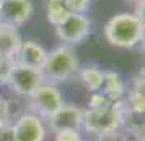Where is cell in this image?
Listing matches in <instances>:
<instances>
[{"label": "cell", "instance_id": "6da1fadb", "mask_svg": "<svg viewBox=\"0 0 145 141\" xmlns=\"http://www.w3.org/2000/svg\"><path fill=\"white\" fill-rule=\"evenodd\" d=\"M105 36L112 46L134 48L144 40V20L129 12L118 13L105 25Z\"/></svg>", "mask_w": 145, "mask_h": 141}, {"label": "cell", "instance_id": "7a4b0ae2", "mask_svg": "<svg viewBox=\"0 0 145 141\" xmlns=\"http://www.w3.org/2000/svg\"><path fill=\"white\" fill-rule=\"evenodd\" d=\"M78 69L80 62L73 48L62 44L47 53V58L41 67V74L44 81H49L51 84H59L69 81L75 72H78Z\"/></svg>", "mask_w": 145, "mask_h": 141}, {"label": "cell", "instance_id": "3957f363", "mask_svg": "<svg viewBox=\"0 0 145 141\" xmlns=\"http://www.w3.org/2000/svg\"><path fill=\"white\" fill-rule=\"evenodd\" d=\"M124 108H125V100L119 102L108 110H101V112H95V110L86 108V110H83L82 128L86 133H93L96 136L112 131V130H118V128H121Z\"/></svg>", "mask_w": 145, "mask_h": 141}, {"label": "cell", "instance_id": "277c9868", "mask_svg": "<svg viewBox=\"0 0 145 141\" xmlns=\"http://www.w3.org/2000/svg\"><path fill=\"white\" fill-rule=\"evenodd\" d=\"M90 31H91V20L83 13H70L59 26H56L59 40L70 48L83 43Z\"/></svg>", "mask_w": 145, "mask_h": 141}, {"label": "cell", "instance_id": "5b68a950", "mask_svg": "<svg viewBox=\"0 0 145 141\" xmlns=\"http://www.w3.org/2000/svg\"><path fill=\"white\" fill-rule=\"evenodd\" d=\"M29 103L31 108L38 113V117L51 118L64 105V100L60 90L54 84H42L29 95Z\"/></svg>", "mask_w": 145, "mask_h": 141}, {"label": "cell", "instance_id": "8992f818", "mask_svg": "<svg viewBox=\"0 0 145 141\" xmlns=\"http://www.w3.org/2000/svg\"><path fill=\"white\" fill-rule=\"evenodd\" d=\"M7 84L18 95H21V97H29L39 85L44 84V79H42L41 71L33 69V67L21 66L18 62H15L13 67H12V71H10Z\"/></svg>", "mask_w": 145, "mask_h": 141}, {"label": "cell", "instance_id": "52a82bcc", "mask_svg": "<svg viewBox=\"0 0 145 141\" xmlns=\"http://www.w3.org/2000/svg\"><path fill=\"white\" fill-rule=\"evenodd\" d=\"M13 140L15 141H44L46 128L41 117L34 113L20 115L13 125Z\"/></svg>", "mask_w": 145, "mask_h": 141}, {"label": "cell", "instance_id": "ba28073f", "mask_svg": "<svg viewBox=\"0 0 145 141\" xmlns=\"http://www.w3.org/2000/svg\"><path fill=\"white\" fill-rule=\"evenodd\" d=\"M33 15L31 0H2L0 7V23H7L12 26L25 25Z\"/></svg>", "mask_w": 145, "mask_h": 141}, {"label": "cell", "instance_id": "9c48e42d", "mask_svg": "<svg viewBox=\"0 0 145 141\" xmlns=\"http://www.w3.org/2000/svg\"><path fill=\"white\" fill-rule=\"evenodd\" d=\"M82 118H83V110H80L75 105L64 103L47 120H49L51 130L56 133V131H62V130H78L80 131V128H82Z\"/></svg>", "mask_w": 145, "mask_h": 141}, {"label": "cell", "instance_id": "30bf717a", "mask_svg": "<svg viewBox=\"0 0 145 141\" xmlns=\"http://www.w3.org/2000/svg\"><path fill=\"white\" fill-rule=\"evenodd\" d=\"M46 58H47V51L39 43H36V41H21V46L18 49V53H16L15 62L41 71Z\"/></svg>", "mask_w": 145, "mask_h": 141}, {"label": "cell", "instance_id": "8fae6325", "mask_svg": "<svg viewBox=\"0 0 145 141\" xmlns=\"http://www.w3.org/2000/svg\"><path fill=\"white\" fill-rule=\"evenodd\" d=\"M21 36L18 30L12 25L7 23H0V54L7 59L16 58V53L21 46Z\"/></svg>", "mask_w": 145, "mask_h": 141}, {"label": "cell", "instance_id": "7c38bea8", "mask_svg": "<svg viewBox=\"0 0 145 141\" xmlns=\"http://www.w3.org/2000/svg\"><path fill=\"white\" fill-rule=\"evenodd\" d=\"M99 92H103L112 103H118V102L124 100L125 84L122 81L121 74L114 72V71L105 72V81H103V87H101Z\"/></svg>", "mask_w": 145, "mask_h": 141}, {"label": "cell", "instance_id": "4fadbf2b", "mask_svg": "<svg viewBox=\"0 0 145 141\" xmlns=\"http://www.w3.org/2000/svg\"><path fill=\"white\" fill-rule=\"evenodd\" d=\"M144 92H145V81L144 75H137L134 81H132V85L129 89V95L125 100V105L127 108L134 112V113L144 115V107H145V100H144Z\"/></svg>", "mask_w": 145, "mask_h": 141}, {"label": "cell", "instance_id": "5bb4252c", "mask_svg": "<svg viewBox=\"0 0 145 141\" xmlns=\"http://www.w3.org/2000/svg\"><path fill=\"white\" fill-rule=\"evenodd\" d=\"M80 79L83 82L86 90H90L91 94L99 92L103 87V81H105V71H101L96 66H88L80 71Z\"/></svg>", "mask_w": 145, "mask_h": 141}, {"label": "cell", "instance_id": "9a60e30c", "mask_svg": "<svg viewBox=\"0 0 145 141\" xmlns=\"http://www.w3.org/2000/svg\"><path fill=\"white\" fill-rule=\"evenodd\" d=\"M44 8H46V18L52 26H59L70 15L64 5V0H46Z\"/></svg>", "mask_w": 145, "mask_h": 141}, {"label": "cell", "instance_id": "2e32d148", "mask_svg": "<svg viewBox=\"0 0 145 141\" xmlns=\"http://www.w3.org/2000/svg\"><path fill=\"white\" fill-rule=\"evenodd\" d=\"M114 105H116V103H112L103 92H95V94H91L90 100H88V110H95V112L108 110V108L114 107Z\"/></svg>", "mask_w": 145, "mask_h": 141}, {"label": "cell", "instance_id": "e0dca14e", "mask_svg": "<svg viewBox=\"0 0 145 141\" xmlns=\"http://www.w3.org/2000/svg\"><path fill=\"white\" fill-rule=\"evenodd\" d=\"M96 141H137V140L132 138L122 128H118V130H112V131H108V133L98 134Z\"/></svg>", "mask_w": 145, "mask_h": 141}, {"label": "cell", "instance_id": "ac0fdd59", "mask_svg": "<svg viewBox=\"0 0 145 141\" xmlns=\"http://www.w3.org/2000/svg\"><path fill=\"white\" fill-rule=\"evenodd\" d=\"M90 2L91 0H64L67 12L69 13H83L85 15L90 8Z\"/></svg>", "mask_w": 145, "mask_h": 141}, {"label": "cell", "instance_id": "d6986e66", "mask_svg": "<svg viewBox=\"0 0 145 141\" xmlns=\"http://www.w3.org/2000/svg\"><path fill=\"white\" fill-rule=\"evenodd\" d=\"M54 141H83L78 130H62L56 131Z\"/></svg>", "mask_w": 145, "mask_h": 141}, {"label": "cell", "instance_id": "ffe728a7", "mask_svg": "<svg viewBox=\"0 0 145 141\" xmlns=\"http://www.w3.org/2000/svg\"><path fill=\"white\" fill-rule=\"evenodd\" d=\"M0 141H15L13 140V128L10 121L0 123Z\"/></svg>", "mask_w": 145, "mask_h": 141}, {"label": "cell", "instance_id": "44dd1931", "mask_svg": "<svg viewBox=\"0 0 145 141\" xmlns=\"http://www.w3.org/2000/svg\"><path fill=\"white\" fill-rule=\"evenodd\" d=\"M10 121V103L0 95V123Z\"/></svg>", "mask_w": 145, "mask_h": 141}, {"label": "cell", "instance_id": "7402d4cb", "mask_svg": "<svg viewBox=\"0 0 145 141\" xmlns=\"http://www.w3.org/2000/svg\"><path fill=\"white\" fill-rule=\"evenodd\" d=\"M127 2H132V3H135V5H138V3H144V0H127Z\"/></svg>", "mask_w": 145, "mask_h": 141}, {"label": "cell", "instance_id": "603a6c76", "mask_svg": "<svg viewBox=\"0 0 145 141\" xmlns=\"http://www.w3.org/2000/svg\"><path fill=\"white\" fill-rule=\"evenodd\" d=\"M2 59H3V56H2V54H0V62H2Z\"/></svg>", "mask_w": 145, "mask_h": 141}, {"label": "cell", "instance_id": "cb8c5ba5", "mask_svg": "<svg viewBox=\"0 0 145 141\" xmlns=\"http://www.w3.org/2000/svg\"><path fill=\"white\" fill-rule=\"evenodd\" d=\"M0 7H2V0H0Z\"/></svg>", "mask_w": 145, "mask_h": 141}]
</instances>
